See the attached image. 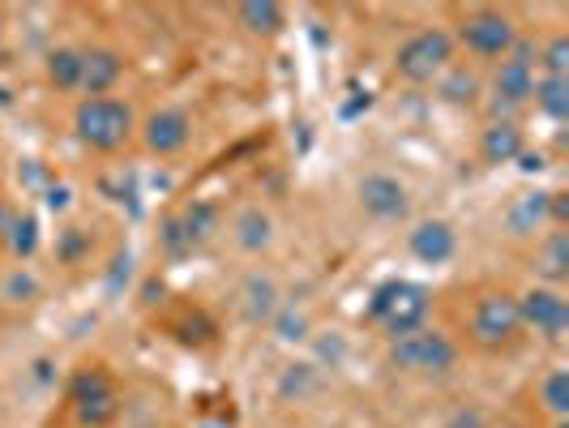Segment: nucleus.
Returning a JSON list of instances; mask_svg holds the SVG:
<instances>
[{
  "label": "nucleus",
  "instance_id": "6e6552de",
  "mask_svg": "<svg viewBox=\"0 0 569 428\" xmlns=\"http://www.w3.org/2000/svg\"><path fill=\"white\" fill-rule=\"evenodd\" d=\"M518 313H522V326H531L543 339H561L569 330V305L561 300V291L552 287H536L518 300Z\"/></svg>",
  "mask_w": 569,
  "mask_h": 428
},
{
  "label": "nucleus",
  "instance_id": "f8f14e48",
  "mask_svg": "<svg viewBox=\"0 0 569 428\" xmlns=\"http://www.w3.org/2000/svg\"><path fill=\"white\" fill-rule=\"evenodd\" d=\"M455 245H458L455 231H450V223H441V219H428V223H420V228L411 231V253L420 257V261H428V266L450 261Z\"/></svg>",
  "mask_w": 569,
  "mask_h": 428
},
{
  "label": "nucleus",
  "instance_id": "6ab92c4d",
  "mask_svg": "<svg viewBox=\"0 0 569 428\" xmlns=\"http://www.w3.org/2000/svg\"><path fill=\"white\" fill-rule=\"evenodd\" d=\"M236 228H240V245H244V249H261V245H270V219H266L261 210H244Z\"/></svg>",
  "mask_w": 569,
  "mask_h": 428
},
{
  "label": "nucleus",
  "instance_id": "7ed1b4c3",
  "mask_svg": "<svg viewBox=\"0 0 569 428\" xmlns=\"http://www.w3.org/2000/svg\"><path fill=\"white\" fill-rule=\"evenodd\" d=\"M425 313H428V291L420 283H407V279L381 283L369 300V317L381 321L395 339L407 335V330H416L425 321Z\"/></svg>",
  "mask_w": 569,
  "mask_h": 428
},
{
  "label": "nucleus",
  "instance_id": "f3484780",
  "mask_svg": "<svg viewBox=\"0 0 569 428\" xmlns=\"http://www.w3.org/2000/svg\"><path fill=\"white\" fill-rule=\"evenodd\" d=\"M240 22L257 34H274L283 27V9L274 0H253V4H240Z\"/></svg>",
  "mask_w": 569,
  "mask_h": 428
},
{
  "label": "nucleus",
  "instance_id": "5701e85b",
  "mask_svg": "<svg viewBox=\"0 0 569 428\" xmlns=\"http://www.w3.org/2000/svg\"><path fill=\"white\" fill-rule=\"evenodd\" d=\"M9 228V215H4V206H0V231Z\"/></svg>",
  "mask_w": 569,
  "mask_h": 428
},
{
  "label": "nucleus",
  "instance_id": "4be33fe9",
  "mask_svg": "<svg viewBox=\"0 0 569 428\" xmlns=\"http://www.w3.org/2000/svg\"><path fill=\"white\" fill-rule=\"evenodd\" d=\"M13 249H18V253H30V249H34V223H30V219L13 223Z\"/></svg>",
  "mask_w": 569,
  "mask_h": 428
},
{
  "label": "nucleus",
  "instance_id": "ddd939ff",
  "mask_svg": "<svg viewBox=\"0 0 569 428\" xmlns=\"http://www.w3.org/2000/svg\"><path fill=\"white\" fill-rule=\"evenodd\" d=\"M124 73V60L116 52H86L82 57V90L90 99H103Z\"/></svg>",
  "mask_w": 569,
  "mask_h": 428
},
{
  "label": "nucleus",
  "instance_id": "4468645a",
  "mask_svg": "<svg viewBox=\"0 0 569 428\" xmlns=\"http://www.w3.org/2000/svg\"><path fill=\"white\" fill-rule=\"evenodd\" d=\"M82 57L78 48H57L52 57H48V78L57 90H82Z\"/></svg>",
  "mask_w": 569,
  "mask_h": 428
},
{
  "label": "nucleus",
  "instance_id": "1a4fd4ad",
  "mask_svg": "<svg viewBox=\"0 0 569 428\" xmlns=\"http://www.w3.org/2000/svg\"><path fill=\"white\" fill-rule=\"evenodd\" d=\"M360 206L372 219H402L407 215V189L395 176H365L360 185Z\"/></svg>",
  "mask_w": 569,
  "mask_h": 428
},
{
  "label": "nucleus",
  "instance_id": "2eb2a0df",
  "mask_svg": "<svg viewBox=\"0 0 569 428\" xmlns=\"http://www.w3.org/2000/svg\"><path fill=\"white\" fill-rule=\"evenodd\" d=\"M531 94L543 108V116H552V120H566L569 116V78H540Z\"/></svg>",
  "mask_w": 569,
  "mask_h": 428
},
{
  "label": "nucleus",
  "instance_id": "423d86ee",
  "mask_svg": "<svg viewBox=\"0 0 569 428\" xmlns=\"http://www.w3.org/2000/svg\"><path fill=\"white\" fill-rule=\"evenodd\" d=\"M450 57H455V43H450L446 30H420L399 48L395 64H399V73L407 82H432L450 64Z\"/></svg>",
  "mask_w": 569,
  "mask_h": 428
},
{
  "label": "nucleus",
  "instance_id": "20e7f679",
  "mask_svg": "<svg viewBox=\"0 0 569 428\" xmlns=\"http://www.w3.org/2000/svg\"><path fill=\"white\" fill-rule=\"evenodd\" d=\"M69 402H73L78 425L108 428L116 420V411H120V390H116L112 372L99 369V365L82 369L73 377V386H69Z\"/></svg>",
  "mask_w": 569,
  "mask_h": 428
},
{
  "label": "nucleus",
  "instance_id": "9b49d317",
  "mask_svg": "<svg viewBox=\"0 0 569 428\" xmlns=\"http://www.w3.org/2000/svg\"><path fill=\"white\" fill-rule=\"evenodd\" d=\"M189 116L168 108V112H154L150 116V125H146V142L150 150H159V155H176V150H184L189 142Z\"/></svg>",
  "mask_w": 569,
  "mask_h": 428
},
{
  "label": "nucleus",
  "instance_id": "aec40b11",
  "mask_svg": "<svg viewBox=\"0 0 569 428\" xmlns=\"http://www.w3.org/2000/svg\"><path fill=\"white\" fill-rule=\"evenodd\" d=\"M543 402H548L552 416H566L569 411V372L566 369L548 372V381H543Z\"/></svg>",
  "mask_w": 569,
  "mask_h": 428
},
{
  "label": "nucleus",
  "instance_id": "a211bd4d",
  "mask_svg": "<svg viewBox=\"0 0 569 428\" xmlns=\"http://www.w3.org/2000/svg\"><path fill=\"white\" fill-rule=\"evenodd\" d=\"M566 266H569V240L557 231L540 257V275L543 279H552V283H561V279H566Z\"/></svg>",
  "mask_w": 569,
  "mask_h": 428
},
{
  "label": "nucleus",
  "instance_id": "0eeeda50",
  "mask_svg": "<svg viewBox=\"0 0 569 428\" xmlns=\"http://www.w3.org/2000/svg\"><path fill=\"white\" fill-rule=\"evenodd\" d=\"M462 43H467V52H476V57L501 60L513 52L518 34H513V22L506 18V13L480 9V13H471V18L462 22Z\"/></svg>",
  "mask_w": 569,
  "mask_h": 428
},
{
  "label": "nucleus",
  "instance_id": "f257e3e1",
  "mask_svg": "<svg viewBox=\"0 0 569 428\" xmlns=\"http://www.w3.org/2000/svg\"><path fill=\"white\" fill-rule=\"evenodd\" d=\"M522 313H518V300L510 291H488L476 300L471 309V339L485 351H510L513 342L522 339Z\"/></svg>",
  "mask_w": 569,
  "mask_h": 428
},
{
  "label": "nucleus",
  "instance_id": "39448f33",
  "mask_svg": "<svg viewBox=\"0 0 569 428\" xmlns=\"http://www.w3.org/2000/svg\"><path fill=\"white\" fill-rule=\"evenodd\" d=\"M390 360L407 372H446L455 369L458 351L441 330L416 326V330H407V335H399V339L390 342Z\"/></svg>",
  "mask_w": 569,
  "mask_h": 428
},
{
  "label": "nucleus",
  "instance_id": "b1692460",
  "mask_svg": "<svg viewBox=\"0 0 569 428\" xmlns=\"http://www.w3.org/2000/svg\"><path fill=\"white\" fill-rule=\"evenodd\" d=\"M557 428H566V425H557Z\"/></svg>",
  "mask_w": 569,
  "mask_h": 428
},
{
  "label": "nucleus",
  "instance_id": "412c9836",
  "mask_svg": "<svg viewBox=\"0 0 569 428\" xmlns=\"http://www.w3.org/2000/svg\"><path fill=\"white\" fill-rule=\"evenodd\" d=\"M543 78H569V43L566 39H552L548 52H543Z\"/></svg>",
  "mask_w": 569,
  "mask_h": 428
},
{
  "label": "nucleus",
  "instance_id": "dca6fc26",
  "mask_svg": "<svg viewBox=\"0 0 569 428\" xmlns=\"http://www.w3.org/2000/svg\"><path fill=\"white\" fill-rule=\"evenodd\" d=\"M518 150H522V133L513 125H492L485 133V155L492 163H510Z\"/></svg>",
  "mask_w": 569,
  "mask_h": 428
},
{
  "label": "nucleus",
  "instance_id": "f03ea898",
  "mask_svg": "<svg viewBox=\"0 0 569 428\" xmlns=\"http://www.w3.org/2000/svg\"><path fill=\"white\" fill-rule=\"evenodd\" d=\"M73 129L90 150H120L133 133V112L120 103V99H82L78 116H73Z\"/></svg>",
  "mask_w": 569,
  "mask_h": 428
},
{
  "label": "nucleus",
  "instance_id": "9d476101",
  "mask_svg": "<svg viewBox=\"0 0 569 428\" xmlns=\"http://www.w3.org/2000/svg\"><path fill=\"white\" fill-rule=\"evenodd\" d=\"M492 90H497V103H501V108H513V103L531 99V90H536V73H531L527 52H513V57L501 60Z\"/></svg>",
  "mask_w": 569,
  "mask_h": 428
}]
</instances>
